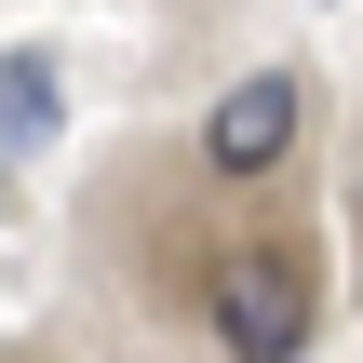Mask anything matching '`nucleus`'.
<instances>
[{
    "label": "nucleus",
    "instance_id": "1",
    "mask_svg": "<svg viewBox=\"0 0 363 363\" xmlns=\"http://www.w3.org/2000/svg\"><path fill=\"white\" fill-rule=\"evenodd\" d=\"M310 256H283V242H242L229 269H216V337H229V363H296L310 350Z\"/></svg>",
    "mask_w": 363,
    "mask_h": 363
},
{
    "label": "nucleus",
    "instance_id": "2",
    "mask_svg": "<svg viewBox=\"0 0 363 363\" xmlns=\"http://www.w3.org/2000/svg\"><path fill=\"white\" fill-rule=\"evenodd\" d=\"M296 121H310V94H296V67H242L216 108H202V175H229V189H256V175H283V148H296Z\"/></svg>",
    "mask_w": 363,
    "mask_h": 363
},
{
    "label": "nucleus",
    "instance_id": "3",
    "mask_svg": "<svg viewBox=\"0 0 363 363\" xmlns=\"http://www.w3.org/2000/svg\"><path fill=\"white\" fill-rule=\"evenodd\" d=\"M54 108H67V94H54V40H13V54H0V121H13V162H40V148H54Z\"/></svg>",
    "mask_w": 363,
    "mask_h": 363
}]
</instances>
